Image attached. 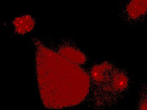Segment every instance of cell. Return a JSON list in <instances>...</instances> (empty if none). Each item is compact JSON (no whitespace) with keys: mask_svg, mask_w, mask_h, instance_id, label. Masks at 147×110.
<instances>
[{"mask_svg":"<svg viewBox=\"0 0 147 110\" xmlns=\"http://www.w3.org/2000/svg\"><path fill=\"white\" fill-rule=\"evenodd\" d=\"M36 66L40 97L48 109H59L82 102L88 94L90 80L80 65L36 42Z\"/></svg>","mask_w":147,"mask_h":110,"instance_id":"cell-1","label":"cell"},{"mask_svg":"<svg viewBox=\"0 0 147 110\" xmlns=\"http://www.w3.org/2000/svg\"><path fill=\"white\" fill-rule=\"evenodd\" d=\"M58 53L67 60L77 65H81L86 60V55L79 50L70 46H63L59 49Z\"/></svg>","mask_w":147,"mask_h":110,"instance_id":"cell-2","label":"cell"},{"mask_svg":"<svg viewBox=\"0 0 147 110\" xmlns=\"http://www.w3.org/2000/svg\"><path fill=\"white\" fill-rule=\"evenodd\" d=\"M12 24L15 32L19 34L23 35L31 32L34 29L35 21L32 16L24 15L16 18Z\"/></svg>","mask_w":147,"mask_h":110,"instance_id":"cell-3","label":"cell"},{"mask_svg":"<svg viewBox=\"0 0 147 110\" xmlns=\"http://www.w3.org/2000/svg\"><path fill=\"white\" fill-rule=\"evenodd\" d=\"M126 11L131 18L137 19L147 12V0L132 1L127 5Z\"/></svg>","mask_w":147,"mask_h":110,"instance_id":"cell-4","label":"cell"},{"mask_svg":"<svg viewBox=\"0 0 147 110\" xmlns=\"http://www.w3.org/2000/svg\"><path fill=\"white\" fill-rule=\"evenodd\" d=\"M111 69L112 67L108 63H102L96 65L91 70V77L95 81L101 83L106 80L109 72Z\"/></svg>","mask_w":147,"mask_h":110,"instance_id":"cell-5","label":"cell"},{"mask_svg":"<svg viewBox=\"0 0 147 110\" xmlns=\"http://www.w3.org/2000/svg\"><path fill=\"white\" fill-rule=\"evenodd\" d=\"M128 78L123 73L116 72L112 76V85L115 90L121 91L128 85Z\"/></svg>","mask_w":147,"mask_h":110,"instance_id":"cell-6","label":"cell"},{"mask_svg":"<svg viewBox=\"0 0 147 110\" xmlns=\"http://www.w3.org/2000/svg\"><path fill=\"white\" fill-rule=\"evenodd\" d=\"M139 110H147V99L141 101L140 103Z\"/></svg>","mask_w":147,"mask_h":110,"instance_id":"cell-7","label":"cell"}]
</instances>
